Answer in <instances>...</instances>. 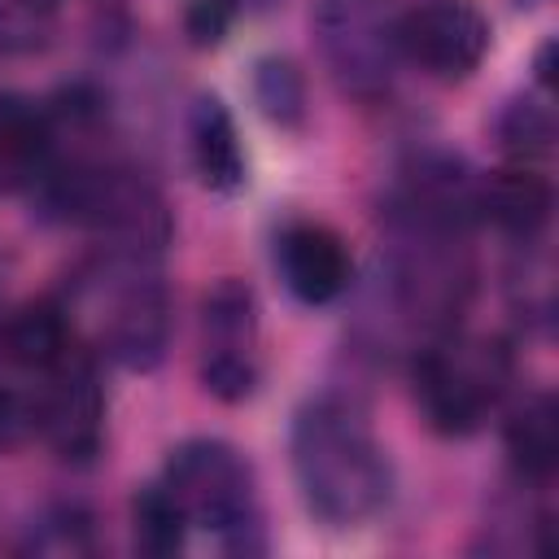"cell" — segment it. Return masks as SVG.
<instances>
[{
  "label": "cell",
  "mask_w": 559,
  "mask_h": 559,
  "mask_svg": "<svg viewBox=\"0 0 559 559\" xmlns=\"http://www.w3.org/2000/svg\"><path fill=\"white\" fill-rule=\"evenodd\" d=\"M293 476L301 502L328 528H354L393 498V467L367 415L336 393L306 402L293 419Z\"/></svg>",
  "instance_id": "1"
},
{
  "label": "cell",
  "mask_w": 559,
  "mask_h": 559,
  "mask_svg": "<svg viewBox=\"0 0 559 559\" xmlns=\"http://www.w3.org/2000/svg\"><path fill=\"white\" fill-rule=\"evenodd\" d=\"M162 485L179 498L188 524L218 537L227 555H262L266 528L253 493V472L245 454L218 437H192L170 450Z\"/></svg>",
  "instance_id": "2"
},
{
  "label": "cell",
  "mask_w": 559,
  "mask_h": 559,
  "mask_svg": "<svg viewBox=\"0 0 559 559\" xmlns=\"http://www.w3.org/2000/svg\"><path fill=\"white\" fill-rule=\"evenodd\" d=\"M48 376L44 397L35 402L39 437L66 463H92L105 441V393L87 354L70 349Z\"/></svg>",
  "instance_id": "3"
},
{
  "label": "cell",
  "mask_w": 559,
  "mask_h": 559,
  "mask_svg": "<svg viewBox=\"0 0 559 559\" xmlns=\"http://www.w3.org/2000/svg\"><path fill=\"white\" fill-rule=\"evenodd\" d=\"M493 354L476 349H428L415 362V393L428 415V424L445 437H467L480 428L489 402H493Z\"/></svg>",
  "instance_id": "4"
},
{
  "label": "cell",
  "mask_w": 559,
  "mask_h": 559,
  "mask_svg": "<svg viewBox=\"0 0 559 559\" xmlns=\"http://www.w3.org/2000/svg\"><path fill=\"white\" fill-rule=\"evenodd\" d=\"M393 35L411 61H419L428 74H441V79L472 74L489 52V22L467 0L415 4L411 13H402Z\"/></svg>",
  "instance_id": "5"
},
{
  "label": "cell",
  "mask_w": 559,
  "mask_h": 559,
  "mask_svg": "<svg viewBox=\"0 0 559 559\" xmlns=\"http://www.w3.org/2000/svg\"><path fill=\"white\" fill-rule=\"evenodd\" d=\"M319 35L336 79L354 96H376L389 83V57L397 48V35L376 0H323Z\"/></svg>",
  "instance_id": "6"
},
{
  "label": "cell",
  "mask_w": 559,
  "mask_h": 559,
  "mask_svg": "<svg viewBox=\"0 0 559 559\" xmlns=\"http://www.w3.org/2000/svg\"><path fill=\"white\" fill-rule=\"evenodd\" d=\"M288 293L306 306H328L349 288V249L328 223H293L275 245Z\"/></svg>",
  "instance_id": "7"
},
{
  "label": "cell",
  "mask_w": 559,
  "mask_h": 559,
  "mask_svg": "<svg viewBox=\"0 0 559 559\" xmlns=\"http://www.w3.org/2000/svg\"><path fill=\"white\" fill-rule=\"evenodd\" d=\"M170 332H175V310H170V297L157 280L140 275L114 306V319H109V332H105V345H109V358L127 371H153L162 367L166 349H170Z\"/></svg>",
  "instance_id": "8"
},
{
  "label": "cell",
  "mask_w": 559,
  "mask_h": 559,
  "mask_svg": "<svg viewBox=\"0 0 559 559\" xmlns=\"http://www.w3.org/2000/svg\"><path fill=\"white\" fill-rule=\"evenodd\" d=\"M52 166V127L17 92H0V183H35Z\"/></svg>",
  "instance_id": "9"
},
{
  "label": "cell",
  "mask_w": 559,
  "mask_h": 559,
  "mask_svg": "<svg viewBox=\"0 0 559 559\" xmlns=\"http://www.w3.org/2000/svg\"><path fill=\"white\" fill-rule=\"evenodd\" d=\"M192 162L214 192H236L245 183V153L236 140V122L218 96H201L192 109Z\"/></svg>",
  "instance_id": "10"
},
{
  "label": "cell",
  "mask_w": 559,
  "mask_h": 559,
  "mask_svg": "<svg viewBox=\"0 0 559 559\" xmlns=\"http://www.w3.org/2000/svg\"><path fill=\"white\" fill-rule=\"evenodd\" d=\"M201 354L258 358V301L245 280H218L201 301Z\"/></svg>",
  "instance_id": "11"
},
{
  "label": "cell",
  "mask_w": 559,
  "mask_h": 559,
  "mask_svg": "<svg viewBox=\"0 0 559 559\" xmlns=\"http://www.w3.org/2000/svg\"><path fill=\"white\" fill-rule=\"evenodd\" d=\"M476 210H485L502 231L511 236H533L546 218H550V183L528 170V166H511V170H498L480 197H476Z\"/></svg>",
  "instance_id": "12"
},
{
  "label": "cell",
  "mask_w": 559,
  "mask_h": 559,
  "mask_svg": "<svg viewBox=\"0 0 559 559\" xmlns=\"http://www.w3.org/2000/svg\"><path fill=\"white\" fill-rule=\"evenodd\" d=\"M507 454L528 480H550L559 467V411L550 393H533L507 419Z\"/></svg>",
  "instance_id": "13"
},
{
  "label": "cell",
  "mask_w": 559,
  "mask_h": 559,
  "mask_svg": "<svg viewBox=\"0 0 559 559\" xmlns=\"http://www.w3.org/2000/svg\"><path fill=\"white\" fill-rule=\"evenodd\" d=\"M70 349H74L70 323H66V314H61L52 301L22 306V310L4 323V354H9L17 367L52 371Z\"/></svg>",
  "instance_id": "14"
},
{
  "label": "cell",
  "mask_w": 559,
  "mask_h": 559,
  "mask_svg": "<svg viewBox=\"0 0 559 559\" xmlns=\"http://www.w3.org/2000/svg\"><path fill=\"white\" fill-rule=\"evenodd\" d=\"M253 100L262 118L280 131H297L306 122V74L297 70L293 57H262L253 66Z\"/></svg>",
  "instance_id": "15"
},
{
  "label": "cell",
  "mask_w": 559,
  "mask_h": 559,
  "mask_svg": "<svg viewBox=\"0 0 559 559\" xmlns=\"http://www.w3.org/2000/svg\"><path fill=\"white\" fill-rule=\"evenodd\" d=\"M131 520H135V546L144 555H175L183 546L188 533V515L179 507V498L166 485H144L131 502Z\"/></svg>",
  "instance_id": "16"
},
{
  "label": "cell",
  "mask_w": 559,
  "mask_h": 559,
  "mask_svg": "<svg viewBox=\"0 0 559 559\" xmlns=\"http://www.w3.org/2000/svg\"><path fill=\"white\" fill-rule=\"evenodd\" d=\"M61 0H0V57H31L57 31Z\"/></svg>",
  "instance_id": "17"
},
{
  "label": "cell",
  "mask_w": 559,
  "mask_h": 559,
  "mask_svg": "<svg viewBox=\"0 0 559 559\" xmlns=\"http://www.w3.org/2000/svg\"><path fill=\"white\" fill-rule=\"evenodd\" d=\"M498 135H502V148L533 162V157H546L550 144H555V122L546 114V105H533V100H515L502 122H498Z\"/></svg>",
  "instance_id": "18"
},
{
  "label": "cell",
  "mask_w": 559,
  "mask_h": 559,
  "mask_svg": "<svg viewBox=\"0 0 559 559\" xmlns=\"http://www.w3.org/2000/svg\"><path fill=\"white\" fill-rule=\"evenodd\" d=\"M35 432H39L35 402L22 397L17 389H4V384H0V450H17V445L31 441Z\"/></svg>",
  "instance_id": "19"
},
{
  "label": "cell",
  "mask_w": 559,
  "mask_h": 559,
  "mask_svg": "<svg viewBox=\"0 0 559 559\" xmlns=\"http://www.w3.org/2000/svg\"><path fill=\"white\" fill-rule=\"evenodd\" d=\"M231 17H236V4L231 0H192L188 13H183V26H188V35H192L197 48H214L227 35Z\"/></svg>",
  "instance_id": "20"
},
{
  "label": "cell",
  "mask_w": 559,
  "mask_h": 559,
  "mask_svg": "<svg viewBox=\"0 0 559 559\" xmlns=\"http://www.w3.org/2000/svg\"><path fill=\"white\" fill-rule=\"evenodd\" d=\"M236 9H245V13H271V9H280L284 0H231Z\"/></svg>",
  "instance_id": "21"
},
{
  "label": "cell",
  "mask_w": 559,
  "mask_h": 559,
  "mask_svg": "<svg viewBox=\"0 0 559 559\" xmlns=\"http://www.w3.org/2000/svg\"><path fill=\"white\" fill-rule=\"evenodd\" d=\"M550 52H555V44H546L542 57H537V79H542V83H550Z\"/></svg>",
  "instance_id": "22"
}]
</instances>
